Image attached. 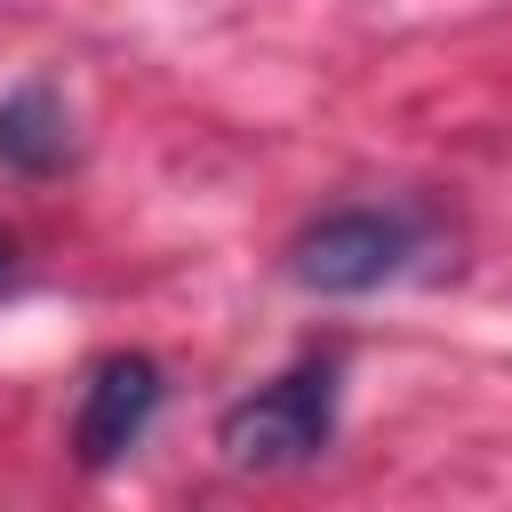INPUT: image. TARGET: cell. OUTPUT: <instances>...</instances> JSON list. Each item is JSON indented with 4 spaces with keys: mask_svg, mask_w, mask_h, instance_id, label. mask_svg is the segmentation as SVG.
<instances>
[{
    "mask_svg": "<svg viewBox=\"0 0 512 512\" xmlns=\"http://www.w3.org/2000/svg\"><path fill=\"white\" fill-rule=\"evenodd\" d=\"M328 432H336V368L304 360V368L256 384L248 400H232L216 424V448L240 472H288V464H312L328 448Z\"/></svg>",
    "mask_w": 512,
    "mask_h": 512,
    "instance_id": "6da1fadb",
    "label": "cell"
},
{
    "mask_svg": "<svg viewBox=\"0 0 512 512\" xmlns=\"http://www.w3.org/2000/svg\"><path fill=\"white\" fill-rule=\"evenodd\" d=\"M408 248H416L408 216H384V208H336V216H320V224L296 232V248H288V280L312 288V296H368V288H384V280L408 264Z\"/></svg>",
    "mask_w": 512,
    "mask_h": 512,
    "instance_id": "7a4b0ae2",
    "label": "cell"
},
{
    "mask_svg": "<svg viewBox=\"0 0 512 512\" xmlns=\"http://www.w3.org/2000/svg\"><path fill=\"white\" fill-rule=\"evenodd\" d=\"M152 416H160V360H144V352H112V360H96L88 384H80V416H72V448H80V464H88V472L120 464V456L144 440Z\"/></svg>",
    "mask_w": 512,
    "mask_h": 512,
    "instance_id": "3957f363",
    "label": "cell"
},
{
    "mask_svg": "<svg viewBox=\"0 0 512 512\" xmlns=\"http://www.w3.org/2000/svg\"><path fill=\"white\" fill-rule=\"evenodd\" d=\"M72 160V112L48 80H24L0 96V168L16 176H56Z\"/></svg>",
    "mask_w": 512,
    "mask_h": 512,
    "instance_id": "277c9868",
    "label": "cell"
},
{
    "mask_svg": "<svg viewBox=\"0 0 512 512\" xmlns=\"http://www.w3.org/2000/svg\"><path fill=\"white\" fill-rule=\"evenodd\" d=\"M16 272H24V248L0 232V288H16Z\"/></svg>",
    "mask_w": 512,
    "mask_h": 512,
    "instance_id": "5b68a950",
    "label": "cell"
}]
</instances>
